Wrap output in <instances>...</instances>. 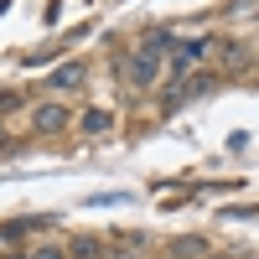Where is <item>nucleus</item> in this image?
Listing matches in <instances>:
<instances>
[{"instance_id": "39448f33", "label": "nucleus", "mask_w": 259, "mask_h": 259, "mask_svg": "<svg viewBox=\"0 0 259 259\" xmlns=\"http://www.w3.org/2000/svg\"><path fill=\"white\" fill-rule=\"evenodd\" d=\"M78 124H83V135H104V130L114 124V114H109V109H89V114H83Z\"/></svg>"}, {"instance_id": "7ed1b4c3", "label": "nucleus", "mask_w": 259, "mask_h": 259, "mask_svg": "<svg viewBox=\"0 0 259 259\" xmlns=\"http://www.w3.org/2000/svg\"><path fill=\"white\" fill-rule=\"evenodd\" d=\"M83 78H89V68H83V62H62V68H57V73H52L47 83H52L57 94H68V89H78Z\"/></svg>"}, {"instance_id": "20e7f679", "label": "nucleus", "mask_w": 259, "mask_h": 259, "mask_svg": "<svg viewBox=\"0 0 259 259\" xmlns=\"http://www.w3.org/2000/svg\"><path fill=\"white\" fill-rule=\"evenodd\" d=\"M62 124H68V114H62V104H41V109H36V130H47V135H57Z\"/></svg>"}, {"instance_id": "1a4fd4ad", "label": "nucleus", "mask_w": 259, "mask_h": 259, "mask_svg": "<svg viewBox=\"0 0 259 259\" xmlns=\"http://www.w3.org/2000/svg\"><path fill=\"white\" fill-rule=\"evenodd\" d=\"M6 259H16V254H6Z\"/></svg>"}, {"instance_id": "0eeeda50", "label": "nucleus", "mask_w": 259, "mask_h": 259, "mask_svg": "<svg viewBox=\"0 0 259 259\" xmlns=\"http://www.w3.org/2000/svg\"><path fill=\"white\" fill-rule=\"evenodd\" d=\"M16 104H21L16 94H0V114H11V109H16Z\"/></svg>"}, {"instance_id": "6e6552de", "label": "nucleus", "mask_w": 259, "mask_h": 259, "mask_svg": "<svg viewBox=\"0 0 259 259\" xmlns=\"http://www.w3.org/2000/svg\"><path fill=\"white\" fill-rule=\"evenodd\" d=\"M31 259H62V249H36Z\"/></svg>"}, {"instance_id": "423d86ee", "label": "nucleus", "mask_w": 259, "mask_h": 259, "mask_svg": "<svg viewBox=\"0 0 259 259\" xmlns=\"http://www.w3.org/2000/svg\"><path fill=\"white\" fill-rule=\"evenodd\" d=\"M73 254H78V259H104V254H99V244H89V239H83V244H78Z\"/></svg>"}, {"instance_id": "f257e3e1", "label": "nucleus", "mask_w": 259, "mask_h": 259, "mask_svg": "<svg viewBox=\"0 0 259 259\" xmlns=\"http://www.w3.org/2000/svg\"><path fill=\"white\" fill-rule=\"evenodd\" d=\"M166 47H177V41H171L166 31H150L145 47L130 52V83H135V89H150V83L161 78V52H166Z\"/></svg>"}, {"instance_id": "f03ea898", "label": "nucleus", "mask_w": 259, "mask_h": 259, "mask_svg": "<svg viewBox=\"0 0 259 259\" xmlns=\"http://www.w3.org/2000/svg\"><path fill=\"white\" fill-rule=\"evenodd\" d=\"M202 52H207V41H187V47H171V78H182V73H187Z\"/></svg>"}]
</instances>
